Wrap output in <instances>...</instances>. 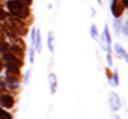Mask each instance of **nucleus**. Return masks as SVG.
I'll use <instances>...</instances> for the list:
<instances>
[{
  "label": "nucleus",
  "instance_id": "obj_1",
  "mask_svg": "<svg viewBox=\"0 0 128 119\" xmlns=\"http://www.w3.org/2000/svg\"><path fill=\"white\" fill-rule=\"evenodd\" d=\"M7 9H9V12H11L14 18H20V19H21V18H26L28 12H30L28 5L18 2V0H11V2H7Z\"/></svg>",
  "mask_w": 128,
  "mask_h": 119
},
{
  "label": "nucleus",
  "instance_id": "obj_2",
  "mask_svg": "<svg viewBox=\"0 0 128 119\" xmlns=\"http://www.w3.org/2000/svg\"><path fill=\"white\" fill-rule=\"evenodd\" d=\"M126 7L123 4V0H112L110 2V14L114 16V19H119L123 14H124Z\"/></svg>",
  "mask_w": 128,
  "mask_h": 119
},
{
  "label": "nucleus",
  "instance_id": "obj_3",
  "mask_svg": "<svg viewBox=\"0 0 128 119\" xmlns=\"http://www.w3.org/2000/svg\"><path fill=\"white\" fill-rule=\"evenodd\" d=\"M32 44H34L35 51L42 49V39H40V32L37 28H32Z\"/></svg>",
  "mask_w": 128,
  "mask_h": 119
},
{
  "label": "nucleus",
  "instance_id": "obj_4",
  "mask_svg": "<svg viewBox=\"0 0 128 119\" xmlns=\"http://www.w3.org/2000/svg\"><path fill=\"white\" fill-rule=\"evenodd\" d=\"M114 53H116L118 58H123L124 61H128V53H126V49H124L121 44H116V46H114Z\"/></svg>",
  "mask_w": 128,
  "mask_h": 119
},
{
  "label": "nucleus",
  "instance_id": "obj_5",
  "mask_svg": "<svg viewBox=\"0 0 128 119\" xmlns=\"http://www.w3.org/2000/svg\"><path fill=\"white\" fill-rule=\"evenodd\" d=\"M102 39H104V44L107 46H112V37H110V30L105 26L104 28V33H102Z\"/></svg>",
  "mask_w": 128,
  "mask_h": 119
},
{
  "label": "nucleus",
  "instance_id": "obj_6",
  "mask_svg": "<svg viewBox=\"0 0 128 119\" xmlns=\"http://www.w3.org/2000/svg\"><path fill=\"white\" fill-rule=\"evenodd\" d=\"M109 102H110V107H112L114 110H118V109L121 107V102H119V98H118V96H116L114 93H112V95L109 96Z\"/></svg>",
  "mask_w": 128,
  "mask_h": 119
},
{
  "label": "nucleus",
  "instance_id": "obj_7",
  "mask_svg": "<svg viewBox=\"0 0 128 119\" xmlns=\"http://www.w3.org/2000/svg\"><path fill=\"white\" fill-rule=\"evenodd\" d=\"M48 49L49 53H54V33L53 32L48 33Z\"/></svg>",
  "mask_w": 128,
  "mask_h": 119
},
{
  "label": "nucleus",
  "instance_id": "obj_8",
  "mask_svg": "<svg viewBox=\"0 0 128 119\" xmlns=\"http://www.w3.org/2000/svg\"><path fill=\"white\" fill-rule=\"evenodd\" d=\"M49 86H51V93H56V75L49 74Z\"/></svg>",
  "mask_w": 128,
  "mask_h": 119
},
{
  "label": "nucleus",
  "instance_id": "obj_9",
  "mask_svg": "<svg viewBox=\"0 0 128 119\" xmlns=\"http://www.w3.org/2000/svg\"><path fill=\"white\" fill-rule=\"evenodd\" d=\"M90 35H91V39H98V28H96V25H91L90 26Z\"/></svg>",
  "mask_w": 128,
  "mask_h": 119
},
{
  "label": "nucleus",
  "instance_id": "obj_10",
  "mask_svg": "<svg viewBox=\"0 0 128 119\" xmlns=\"http://www.w3.org/2000/svg\"><path fill=\"white\" fill-rule=\"evenodd\" d=\"M2 103H4L6 107H12V98H9V96H4V98H2Z\"/></svg>",
  "mask_w": 128,
  "mask_h": 119
},
{
  "label": "nucleus",
  "instance_id": "obj_11",
  "mask_svg": "<svg viewBox=\"0 0 128 119\" xmlns=\"http://www.w3.org/2000/svg\"><path fill=\"white\" fill-rule=\"evenodd\" d=\"M121 32H123V33H124V35L128 37V19H126V21H124V23L121 25Z\"/></svg>",
  "mask_w": 128,
  "mask_h": 119
},
{
  "label": "nucleus",
  "instance_id": "obj_12",
  "mask_svg": "<svg viewBox=\"0 0 128 119\" xmlns=\"http://www.w3.org/2000/svg\"><path fill=\"white\" fill-rule=\"evenodd\" d=\"M121 25H123L121 21H114V30L116 32H121Z\"/></svg>",
  "mask_w": 128,
  "mask_h": 119
},
{
  "label": "nucleus",
  "instance_id": "obj_13",
  "mask_svg": "<svg viewBox=\"0 0 128 119\" xmlns=\"http://www.w3.org/2000/svg\"><path fill=\"white\" fill-rule=\"evenodd\" d=\"M0 119H11V116H9V114H6V112H2V110H0Z\"/></svg>",
  "mask_w": 128,
  "mask_h": 119
},
{
  "label": "nucleus",
  "instance_id": "obj_14",
  "mask_svg": "<svg viewBox=\"0 0 128 119\" xmlns=\"http://www.w3.org/2000/svg\"><path fill=\"white\" fill-rule=\"evenodd\" d=\"M123 4H124V7L128 9V0H123Z\"/></svg>",
  "mask_w": 128,
  "mask_h": 119
}]
</instances>
